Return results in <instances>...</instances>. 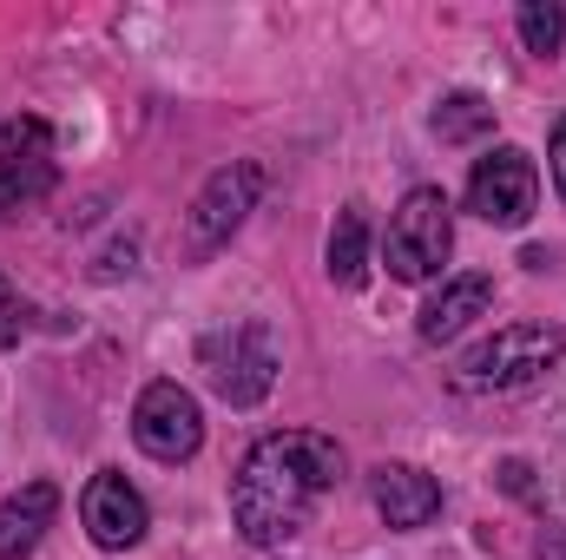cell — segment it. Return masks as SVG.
<instances>
[{
  "mask_svg": "<svg viewBox=\"0 0 566 560\" xmlns=\"http://www.w3.org/2000/svg\"><path fill=\"white\" fill-rule=\"evenodd\" d=\"M343 481V448L316 428H283L264 435L238 481H231V521L251 548H277L290 535H303V521L316 515V501Z\"/></svg>",
  "mask_w": 566,
  "mask_h": 560,
  "instance_id": "cell-1",
  "label": "cell"
},
{
  "mask_svg": "<svg viewBox=\"0 0 566 560\" xmlns=\"http://www.w3.org/2000/svg\"><path fill=\"white\" fill-rule=\"evenodd\" d=\"M198 370H205V383H211L231 409L264 403L271 383H277V336H271V323H231V330H211V336L198 343Z\"/></svg>",
  "mask_w": 566,
  "mask_h": 560,
  "instance_id": "cell-2",
  "label": "cell"
},
{
  "mask_svg": "<svg viewBox=\"0 0 566 560\" xmlns=\"http://www.w3.org/2000/svg\"><path fill=\"white\" fill-rule=\"evenodd\" d=\"M560 356H566V330H554V323H507L481 350H468L461 390H521V383L547 376Z\"/></svg>",
  "mask_w": 566,
  "mask_h": 560,
  "instance_id": "cell-3",
  "label": "cell"
},
{
  "mask_svg": "<svg viewBox=\"0 0 566 560\" xmlns=\"http://www.w3.org/2000/svg\"><path fill=\"white\" fill-rule=\"evenodd\" d=\"M454 251V218H448V198L434 185H416L402 198V211L389 218V238H382V258H389V278L396 283H428Z\"/></svg>",
  "mask_w": 566,
  "mask_h": 560,
  "instance_id": "cell-4",
  "label": "cell"
},
{
  "mask_svg": "<svg viewBox=\"0 0 566 560\" xmlns=\"http://www.w3.org/2000/svg\"><path fill=\"white\" fill-rule=\"evenodd\" d=\"M258 191H264V165H258V158H231V165H218V172L205 178V191L191 198V218H185V258H211V251L244 225V211L258 205Z\"/></svg>",
  "mask_w": 566,
  "mask_h": 560,
  "instance_id": "cell-5",
  "label": "cell"
},
{
  "mask_svg": "<svg viewBox=\"0 0 566 560\" xmlns=\"http://www.w3.org/2000/svg\"><path fill=\"white\" fill-rule=\"evenodd\" d=\"M534 205H541V172L521 145H501L474 165V178H468V211L474 218H488L501 231H521L534 218Z\"/></svg>",
  "mask_w": 566,
  "mask_h": 560,
  "instance_id": "cell-6",
  "label": "cell"
},
{
  "mask_svg": "<svg viewBox=\"0 0 566 560\" xmlns=\"http://www.w3.org/2000/svg\"><path fill=\"white\" fill-rule=\"evenodd\" d=\"M60 178V158H53V126L33 120V113H13L0 120V218L46 198Z\"/></svg>",
  "mask_w": 566,
  "mask_h": 560,
  "instance_id": "cell-7",
  "label": "cell"
},
{
  "mask_svg": "<svg viewBox=\"0 0 566 560\" xmlns=\"http://www.w3.org/2000/svg\"><path fill=\"white\" fill-rule=\"evenodd\" d=\"M133 435L151 462H191L205 442V416L178 383H145V396L133 403Z\"/></svg>",
  "mask_w": 566,
  "mask_h": 560,
  "instance_id": "cell-8",
  "label": "cell"
},
{
  "mask_svg": "<svg viewBox=\"0 0 566 560\" xmlns=\"http://www.w3.org/2000/svg\"><path fill=\"white\" fill-rule=\"evenodd\" d=\"M80 521H86V535L99 541V548H139L145 541V528H151V515H145V501H139V488L126 481V475H93L86 481V495H80Z\"/></svg>",
  "mask_w": 566,
  "mask_h": 560,
  "instance_id": "cell-9",
  "label": "cell"
},
{
  "mask_svg": "<svg viewBox=\"0 0 566 560\" xmlns=\"http://www.w3.org/2000/svg\"><path fill=\"white\" fill-rule=\"evenodd\" d=\"M369 495H376L389 528H428L441 515V481L428 468H416V462H382L369 475Z\"/></svg>",
  "mask_w": 566,
  "mask_h": 560,
  "instance_id": "cell-10",
  "label": "cell"
},
{
  "mask_svg": "<svg viewBox=\"0 0 566 560\" xmlns=\"http://www.w3.org/2000/svg\"><path fill=\"white\" fill-rule=\"evenodd\" d=\"M60 515V488L53 481H27L20 495L0 501V560H27L40 548V535L53 528Z\"/></svg>",
  "mask_w": 566,
  "mask_h": 560,
  "instance_id": "cell-11",
  "label": "cell"
},
{
  "mask_svg": "<svg viewBox=\"0 0 566 560\" xmlns=\"http://www.w3.org/2000/svg\"><path fill=\"white\" fill-rule=\"evenodd\" d=\"M494 303V278H481V271H468V278H448L434 297L422 303V317H416V330H422L428 343H448V336H461L481 310Z\"/></svg>",
  "mask_w": 566,
  "mask_h": 560,
  "instance_id": "cell-12",
  "label": "cell"
},
{
  "mask_svg": "<svg viewBox=\"0 0 566 560\" xmlns=\"http://www.w3.org/2000/svg\"><path fill=\"white\" fill-rule=\"evenodd\" d=\"M329 278L343 283V290H356V283L369 278V218H363V205H343V211H336V231H329Z\"/></svg>",
  "mask_w": 566,
  "mask_h": 560,
  "instance_id": "cell-13",
  "label": "cell"
},
{
  "mask_svg": "<svg viewBox=\"0 0 566 560\" xmlns=\"http://www.w3.org/2000/svg\"><path fill=\"white\" fill-rule=\"evenodd\" d=\"M488 126H494V106L481 93H448L434 106V139L441 145H468V139H481Z\"/></svg>",
  "mask_w": 566,
  "mask_h": 560,
  "instance_id": "cell-14",
  "label": "cell"
},
{
  "mask_svg": "<svg viewBox=\"0 0 566 560\" xmlns=\"http://www.w3.org/2000/svg\"><path fill=\"white\" fill-rule=\"evenodd\" d=\"M521 40H527V53H534V60H554V53H560V40H566L560 0H527V7H521Z\"/></svg>",
  "mask_w": 566,
  "mask_h": 560,
  "instance_id": "cell-15",
  "label": "cell"
},
{
  "mask_svg": "<svg viewBox=\"0 0 566 560\" xmlns=\"http://www.w3.org/2000/svg\"><path fill=\"white\" fill-rule=\"evenodd\" d=\"M27 330H33V303H27V297H20L7 278H0V350H7V343H20Z\"/></svg>",
  "mask_w": 566,
  "mask_h": 560,
  "instance_id": "cell-16",
  "label": "cell"
},
{
  "mask_svg": "<svg viewBox=\"0 0 566 560\" xmlns=\"http://www.w3.org/2000/svg\"><path fill=\"white\" fill-rule=\"evenodd\" d=\"M547 158H554V185H560V198H566V120L554 126V152Z\"/></svg>",
  "mask_w": 566,
  "mask_h": 560,
  "instance_id": "cell-17",
  "label": "cell"
},
{
  "mask_svg": "<svg viewBox=\"0 0 566 560\" xmlns=\"http://www.w3.org/2000/svg\"><path fill=\"white\" fill-rule=\"evenodd\" d=\"M541 560H566V528H547V541H541Z\"/></svg>",
  "mask_w": 566,
  "mask_h": 560,
  "instance_id": "cell-18",
  "label": "cell"
},
{
  "mask_svg": "<svg viewBox=\"0 0 566 560\" xmlns=\"http://www.w3.org/2000/svg\"><path fill=\"white\" fill-rule=\"evenodd\" d=\"M501 481H507L514 495H527V462H507V468H501Z\"/></svg>",
  "mask_w": 566,
  "mask_h": 560,
  "instance_id": "cell-19",
  "label": "cell"
}]
</instances>
